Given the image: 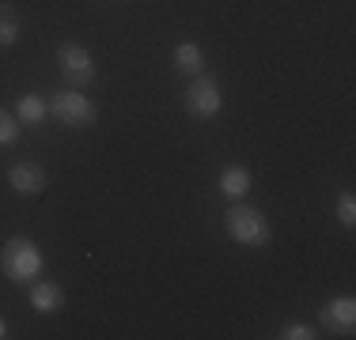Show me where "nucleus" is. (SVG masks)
Listing matches in <instances>:
<instances>
[{"label": "nucleus", "instance_id": "nucleus-12", "mask_svg": "<svg viewBox=\"0 0 356 340\" xmlns=\"http://www.w3.org/2000/svg\"><path fill=\"white\" fill-rule=\"evenodd\" d=\"M19 38V12L15 4H0V46H12Z\"/></svg>", "mask_w": 356, "mask_h": 340}, {"label": "nucleus", "instance_id": "nucleus-1", "mask_svg": "<svg viewBox=\"0 0 356 340\" xmlns=\"http://www.w3.org/2000/svg\"><path fill=\"white\" fill-rule=\"evenodd\" d=\"M0 272L12 284H35L42 272V250L31 238H8L0 250Z\"/></svg>", "mask_w": 356, "mask_h": 340}, {"label": "nucleus", "instance_id": "nucleus-8", "mask_svg": "<svg viewBox=\"0 0 356 340\" xmlns=\"http://www.w3.org/2000/svg\"><path fill=\"white\" fill-rule=\"evenodd\" d=\"M31 306H35L38 314H54L65 306V291L61 284H54V280H35V287H31Z\"/></svg>", "mask_w": 356, "mask_h": 340}, {"label": "nucleus", "instance_id": "nucleus-5", "mask_svg": "<svg viewBox=\"0 0 356 340\" xmlns=\"http://www.w3.org/2000/svg\"><path fill=\"white\" fill-rule=\"evenodd\" d=\"M49 110H54L57 121L72 125V129H80V125H91L95 121V102L88 95H80V91H57L54 99H49Z\"/></svg>", "mask_w": 356, "mask_h": 340}, {"label": "nucleus", "instance_id": "nucleus-13", "mask_svg": "<svg viewBox=\"0 0 356 340\" xmlns=\"http://www.w3.org/2000/svg\"><path fill=\"white\" fill-rule=\"evenodd\" d=\"M15 140H19V117L0 110V148H12Z\"/></svg>", "mask_w": 356, "mask_h": 340}, {"label": "nucleus", "instance_id": "nucleus-6", "mask_svg": "<svg viewBox=\"0 0 356 340\" xmlns=\"http://www.w3.org/2000/svg\"><path fill=\"white\" fill-rule=\"evenodd\" d=\"M318 321H322V329H330V333H337V337H353V329H356V299L353 295H337V299H330L318 310Z\"/></svg>", "mask_w": 356, "mask_h": 340}, {"label": "nucleus", "instance_id": "nucleus-7", "mask_svg": "<svg viewBox=\"0 0 356 340\" xmlns=\"http://www.w3.org/2000/svg\"><path fill=\"white\" fill-rule=\"evenodd\" d=\"M8 185H12L19 197H38L42 189H46V170H42L38 163H15L12 170H8Z\"/></svg>", "mask_w": 356, "mask_h": 340}, {"label": "nucleus", "instance_id": "nucleus-2", "mask_svg": "<svg viewBox=\"0 0 356 340\" xmlns=\"http://www.w3.org/2000/svg\"><path fill=\"white\" fill-rule=\"evenodd\" d=\"M224 231L243 246H266L269 238H273L269 219L261 216L258 208H250V204H235V208L224 212Z\"/></svg>", "mask_w": 356, "mask_h": 340}, {"label": "nucleus", "instance_id": "nucleus-10", "mask_svg": "<svg viewBox=\"0 0 356 340\" xmlns=\"http://www.w3.org/2000/svg\"><path fill=\"white\" fill-rule=\"evenodd\" d=\"M201 65H205V53H201L197 42H182L175 46V68L186 76H201Z\"/></svg>", "mask_w": 356, "mask_h": 340}, {"label": "nucleus", "instance_id": "nucleus-16", "mask_svg": "<svg viewBox=\"0 0 356 340\" xmlns=\"http://www.w3.org/2000/svg\"><path fill=\"white\" fill-rule=\"evenodd\" d=\"M0 337H8V325H4V321H0Z\"/></svg>", "mask_w": 356, "mask_h": 340}, {"label": "nucleus", "instance_id": "nucleus-4", "mask_svg": "<svg viewBox=\"0 0 356 340\" xmlns=\"http://www.w3.org/2000/svg\"><path fill=\"white\" fill-rule=\"evenodd\" d=\"M182 106L190 117H216L220 106H224V95H220V83L213 80V76H193L190 87L182 91Z\"/></svg>", "mask_w": 356, "mask_h": 340}, {"label": "nucleus", "instance_id": "nucleus-9", "mask_svg": "<svg viewBox=\"0 0 356 340\" xmlns=\"http://www.w3.org/2000/svg\"><path fill=\"white\" fill-rule=\"evenodd\" d=\"M220 189H224L227 197H247L250 193V170L239 167V163L224 167L220 170Z\"/></svg>", "mask_w": 356, "mask_h": 340}, {"label": "nucleus", "instance_id": "nucleus-3", "mask_svg": "<svg viewBox=\"0 0 356 340\" xmlns=\"http://www.w3.org/2000/svg\"><path fill=\"white\" fill-rule=\"evenodd\" d=\"M57 65H61V76H65V83L69 87H88L91 80H95V57L88 53V49L80 46V42H61L57 46Z\"/></svg>", "mask_w": 356, "mask_h": 340}, {"label": "nucleus", "instance_id": "nucleus-11", "mask_svg": "<svg viewBox=\"0 0 356 340\" xmlns=\"http://www.w3.org/2000/svg\"><path fill=\"white\" fill-rule=\"evenodd\" d=\"M46 114H49V106L38 95H23L19 102H15V117L27 121V125H42V121H46Z\"/></svg>", "mask_w": 356, "mask_h": 340}, {"label": "nucleus", "instance_id": "nucleus-15", "mask_svg": "<svg viewBox=\"0 0 356 340\" xmlns=\"http://www.w3.org/2000/svg\"><path fill=\"white\" fill-rule=\"evenodd\" d=\"M318 333L311 325H300V321H292V325H284V333H281V340H315Z\"/></svg>", "mask_w": 356, "mask_h": 340}, {"label": "nucleus", "instance_id": "nucleus-14", "mask_svg": "<svg viewBox=\"0 0 356 340\" xmlns=\"http://www.w3.org/2000/svg\"><path fill=\"white\" fill-rule=\"evenodd\" d=\"M337 219H341L345 227H356V197L353 193H341V197H337Z\"/></svg>", "mask_w": 356, "mask_h": 340}]
</instances>
